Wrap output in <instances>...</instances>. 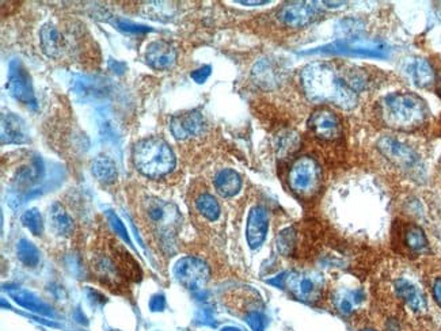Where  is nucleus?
I'll list each match as a JSON object with an SVG mask.
<instances>
[{
  "instance_id": "f257e3e1",
  "label": "nucleus",
  "mask_w": 441,
  "mask_h": 331,
  "mask_svg": "<svg viewBox=\"0 0 441 331\" xmlns=\"http://www.w3.org/2000/svg\"><path fill=\"white\" fill-rule=\"evenodd\" d=\"M300 80L309 101L332 104L345 111H351L357 105L360 92L367 86V79L360 69L340 68L322 62L304 66Z\"/></svg>"
},
{
  "instance_id": "f03ea898",
  "label": "nucleus",
  "mask_w": 441,
  "mask_h": 331,
  "mask_svg": "<svg viewBox=\"0 0 441 331\" xmlns=\"http://www.w3.org/2000/svg\"><path fill=\"white\" fill-rule=\"evenodd\" d=\"M380 114L384 124L398 131H412L428 118L425 101L413 92H393L380 102Z\"/></svg>"
},
{
  "instance_id": "7ed1b4c3",
  "label": "nucleus",
  "mask_w": 441,
  "mask_h": 331,
  "mask_svg": "<svg viewBox=\"0 0 441 331\" xmlns=\"http://www.w3.org/2000/svg\"><path fill=\"white\" fill-rule=\"evenodd\" d=\"M133 163L146 177H164L176 167V155L160 137H148L137 141L133 147Z\"/></svg>"
},
{
  "instance_id": "20e7f679",
  "label": "nucleus",
  "mask_w": 441,
  "mask_h": 331,
  "mask_svg": "<svg viewBox=\"0 0 441 331\" xmlns=\"http://www.w3.org/2000/svg\"><path fill=\"white\" fill-rule=\"evenodd\" d=\"M309 53H326L340 55L349 57H365V59H387L390 56V48L383 41L364 40V38H346L332 44L318 48Z\"/></svg>"
},
{
  "instance_id": "39448f33",
  "label": "nucleus",
  "mask_w": 441,
  "mask_h": 331,
  "mask_svg": "<svg viewBox=\"0 0 441 331\" xmlns=\"http://www.w3.org/2000/svg\"><path fill=\"white\" fill-rule=\"evenodd\" d=\"M321 179H322V170L319 164L316 163V160H314L309 156L296 159L288 176V182H289L290 189L302 197L312 196L319 189Z\"/></svg>"
},
{
  "instance_id": "423d86ee",
  "label": "nucleus",
  "mask_w": 441,
  "mask_h": 331,
  "mask_svg": "<svg viewBox=\"0 0 441 331\" xmlns=\"http://www.w3.org/2000/svg\"><path fill=\"white\" fill-rule=\"evenodd\" d=\"M41 46L45 55L52 59H63L75 49V33L69 27H62L53 22H48L40 31Z\"/></svg>"
},
{
  "instance_id": "0eeeda50",
  "label": "nucleus",
  "mask_w": 441,
  "mask_h": 331,
  "mask_svg": "<svg viewBox=\"0 0 441 331\" xmlns=\"http://www.w3.org/2000/svg\"><path fill=\"white\" fill-rule=\"evenodd\" d=\"M286 286L298 300L315 303L323 295L325 279L314 272H292L287 273Z\"/></svg>"
},
{
  "instance_id": "6e6552de",
  "label": "nucleus",
  "mask_w": 441,
  "mask_h": 331,
  "mask_svg": "<svg viewBox=\"0 0 441 331\" xmlns=\"http://www.w3.org/2000/svg\"><path fill=\"white\" fill-rule=\"evenodd\" d=\"M176 281L193 292L204 290L209 281L211 270L202 260L196 257H183L174 265Z\"/></svg>"
},
{
  "instance_id": "1a4fd4ad",
  "label": "nucleus",
  "mask_w": 441,
  "mask_h": 331,
  "mask_svg": "<svg viewBox=\"0 0 441 331\" xmlns=\"http://www.w3.org/2000/svg\"><path fill=\"white\" fill-rule=\"evenodd\" d=\"M7 90L13 98H15L23 105H27L31 108L37 106V99L34 95L31 78L20 60H13L10 63Z\"/></svg>"
},
{
  "instance_id": "9d476101",
  "label": "nucleus",
  "mask_w": 441,
  "mask_h": 331,
  "mask_svg": "<svg viewBox=\"0 0 441 331\" xmlns=\"http://www.w3.org/2000/svg\"><path fill=\"white\" fill-rule=\"evenodd\" d=\"M319 15L315 4L307 1L288 3L279 11V20L289 27H303L312 22Z\"/></svg>"
},
{
  "instance_id": "9b49d317",
  "label": "nucleus",
  "mask_w": 441,
  "mask_h": 331,
  "mask_svg": "<svg viewBox=\"0 0 441 331\" xmlns=\"http://www.w3.org/2000/svg\"><path fill=\"white\" fill-rule=\"evenodd\" d=\"M309 128L318 139L325 141L335 140L341 134V122L338 117L328 109H318L311 114Z\"/></svg>"
},
{
  "instance_id": "f8f14e48",
  "label": "nucleus",
  "mask_w": 441,
  "mask_h": 331,
  "mask_svg": "<svg viewBox=\"0 0 441 331\" xmlns=\"http://www.w3.org/2000/svg\"><path fill=\"white\" fill-rule=\"evenodd\" d=\"M170 128L176 139L188 140L202 133L205 128V121L200 111H185L176 114L172 118Z\"/></svg>"
},
{
  "instance_id": "ddd939ff",
  "label": "nucleus",
  "mask_w": 441,
  "mask_h": 331,
  "mask_svg": "<svg viewBox=\"0 0 441 331\" xmlns=\"http://www.w3.org/2000/svg\"><path fill=\"white\" fill-rule=\"evenodd\" d=\"M146 211L148 215V219L158 225L160 231H170L173 230L174 224L178 221L176 209L169 202H164L162 199H150L146 204Z\"/></svg>"
},
{
  "instance_id": "4468645a",
  "label": "nucleus",
  "mask_w": 441,
  "mask_h": 331,
  "mask_svg": "<svg viewBox=\"0 0 441 331\" xmlns=\"http://www.w3.org/2000/svg\"><path fill=\"white\" fill-rule=\"evenodd\" d=\"M176 46L163 40L151 43L146 50V60L148 66L158 71L170 69L176 64Z\"/></svg>"
},
{
  "instance_id": "2eb2a0df",
  "label": "nucleus",
  "mask_w": 441,
  "mask_h": 331,
  "mask_svg": "<svg viewBox=\"0 0 441 331\" xmlns=\"http://www.w3.org/2000/svg\"><path fill=\"white\" fill-rule=\"evenodd\" d=\"M269 228V220H267V212L264 206H254L247 219V227H246V238L248 246L255 250L264 243L266 234Z\"/></svg>"
},
{
  "instance_id": "dca6fc26",
  "label": "nucleus",
  "mask_w": 441,
  "mask_h": 331,
  "mask_svg": "<svg viewBox=\"0 0 441 331\" xmlns=\"http://www.w3.org/2000/svg\"><path fill=\"white\" fill-rule=\"evenodd\" d=\"M29 141L27 127L14 113L1 114V144H23Z\"/></svg>"
},
{
  "instance_id": "f3484780",
  "label": "nucleus",
  "mask_w": 441,
  "mask_h": 331,
  "mask_svg": "<svg viewBox=\"0 0 441 331\" xmlns=\"http://www.w3.org/2000/svg\"><path fill=\"white\" fill-rule=\"evenodd\" d=\"M394 290L398 297L413 312H424L426 309V299L413 281L407 279H398L394 281Z\"/></svg>"
},
{
  "instance_id": "a211bd4d",
  "label": "nucleus",
  "mask_w": 441,
  "mask_h": 331,
  "mask_svg": "<svg viewBox=\"0 0 441 331\" xmlns=\"http://www.w3.org/2000/svg\"><path fill=\"white\" fill-rule=\"evenodd\" d=\"M405 72L409 75L412 82L421 89L430 87L436 79L433 66H430L428 60L422 57L410 59L405 66Z\"/></svg>"
},
{
  "instance_id": "6ab92c4d",
  "label": "nucleus",
  "mask_w": 441,
  "mask_h": 331,
  "mask_svg": "<svg viewBox=\"0 0 441 331\" xmlns=\"http://www.w3.org/2000/svg\"><path fill=\"white\" fill-rule=\"evenodd\" d=\"M379 148L388 159L397 162L399 164H403V166L413 164L416 162V157H417L416 154L413 153V150L403 146L396 139H390V137L382 139L379 141Z\"/></svg>"
},
{
  "instance_id": "aec40b11",
  "label": "nucleus",
  "mask_w": 441,
  "mask_h": 331,
  "mask_svg": "<svg viewBox=\"0 0 441 331\" xmlns=\"http://www.w3.org/2000/svg\"><path fill=\"white\" fill-rule=\"evenodd\" d=\"M113 254H114V264L118 267L120 273L132 281L141 280V269L139 264L133 260L132 255L120 244L113 246Z\"/></svg>"
},
{
  "instance_id": "412c9836",
  "label": "nucleus",
  "mask_w": 441,
  "mask_h": 331,
  "mask_svg": "<svg viewBox=\"0 0 441 331\" xmlns=\"http://www.w3.org/2000/svg\"><path fill=\"white\" fill-rule=\"evenodd\" d=\"M8 293L15 300V303H18L23 309L41 314L45 316H53L52 309L41 299H38L34 293L24 290L22 288H10Z\"/></svg>"
},
{
  "instance_id": "4be33fe9",
  "label": "nucleus",
  "mask_w": 441,
  "mask_h": 331,
  "mask_svg": "<svg viewBox=\"0 0 441 331\" xmlns=\"http://www.w3.org/2000/svg\"><path fill=\"white\" fill-rule=\"evenodd\" d=\"M365 296L361 289H342L334 296V307L342 315H352L356 309L364 302Z\"/></svg>"
},
{
  "instance_id": "5701e85b",
  "label": "nucleus",
  "mask_w": 441,
  "mask_h": 331,
  "mask_svg": "<svg viewBox=\"0 0 441 331\" xmlns=\"http://www.w3.org/2000/svg\"><path fill=\"white\" fill-rule=\"evenodd\" d=\"M215 188L223 197H234L242 188V179L235 170L223 169L215 177Z\"/></svg>"
},
{
  "instance_id": "b1692460",
  "label": "nucleus",
  "mask_w": 441,
  "mask_h": 331,
  "mask_svg": "<svg viewBox=\"0 0 441 331\" xmlns=\"http://www.w3.org/2000/svg\"><path fill=\"white\" fill-rule=\"evenodd\" d=\"M280 71L276 64L267 59L260 60L253 68V78L260 86L270 89L280 82Z\"/></svg>"
},
{
  "instance_id": "393cba45",
  "label": "nucleus",
  "mask_w": 441,
  "mask_h": 331,
  "mask_svg": "<svg viewBox=\"0 0 441 331\" xmlns=\"http://www.w3.org/2000/svg\"><path fill=\"white\" fill-rule=\"evenodd\" d=\"M94 269L101 281L109 287H117L121 283V273L118 267L106 255H99L94 261Z\"/></svg>"
},
{
  "instance_id": "a878e982",
  "label": "nucleus",
  "mask_w": 441,
  "mask_h": 331,
  "mask_svg": "<svg viewBox=\"0 0 441 331\" xmlns=\"http://www.w3.org/2000/svg\"><path fill=\"white\" fill-rule=\"evenodd\" d=\"M104 82H97L95 79L85 76V75H78L72 80V92L79 97L80 99H92L98 95L104 94Z\"/></svg>"
},
{
  "instance_id": "bb28decb",
  "label": "nucleus",
  "mask_w": 441,
  "mask_h": 331,
  "mask_svg": "<svg viewBox=\"0 0 441 331\" xmlns=\"http://www.w3.org/2000/svg\"><path fill=\"white\" fill-rule=\"evenodd\" d=\"M91 171L94 177L102 183H113L117 179V167L115 163L109 156L101 155L97 156L91 164Z\"/></svg>"
},
{
  "instance_id": "cd10ccee",
  "label": "nucleus",
  "mask_w": 441,
  "mask_h": 331,
  "mask_svg": "<svg viewBox=\"0 0 441 331\" xmlns=\"http://www.w3.org/2000/svg\"><path fill=\"white\" fill-rule=\"evenodd\" d=\"M49 218L52 221V225L55 231L62 237H71L74 232V221L71 216L66 212V209L62 206V204L55 202L50 206Z\"/></svg>"
},
{
  "instance_id": "c85d7f7f",
  "label": "nucleus",
  "mask_w": 441,
  "mask_h": 331,
  "mask_svg": "<svg viewBox=\"0 0 441 331\" xmlns=\"http://www.w3.org/2000/svg\"><path fill=\"white\" fill-rule=\"evenodd\" d=\"M196 208L208 220H218L220 216V205L211 195H201L199 199H196Z\"/></svg>"
},
{
  "instance_id": "c756f323",
  "label": "nucleus",
  "mask_w": 441,
  "mask_h": 331,
  "mask_svg": "<svg viewBox=\"0 0 441 331\" xmlns=\"http://www.w3.org/2000/svg\"><path fill=\"white\" fill-rule=\"evenodd\" d=\"M17 254L23 265L34 267L40 262L38 248L27 239H21L17 244Z\"/></svg>"
},
{
  "instance_id": "7c9ffc66",
  "label": "nucleus",
  "mask_w": 441,
  "mask_h": 331,
  "mask_svg": "<svg viewBox=\"0 0 441 331\" xmlns=\"http://www.w3.org/2000/svg\"><path fill=\"white\" fill-rule=\"evenodd\" d=\"M405 242L413 251H422L428 246V239L424 231L417 225H410L405 232Z\"/></svg>"
},
{
  "instance_id": "2f4dec72",
  "label": "nucleus",
  "mask_w": 441,
  "mask_h": 331,
  "mask_svg": "<svg viewBox=\"0 0 441 331\" xmlns=\"http://www.w3.org/2000/svg\"><path fill=\"white\" fill-rule=\"evenodd\" d=\"M23 225L33 234V235H41L44 231V223L40 212L36 208H31L26 211L21 218Z\"/></svg>"
},
{
  "instance_id": "473e14b6",
  "label": "nucleus",
  "mask_w": 441,
  "mask_h": 331,
  "mask_svg": "<svg viewBox=\"0 0 441 331\" xmlns=\"http://www.w3.org/2000/svg\"><path fill=\"white\" fill-rule=\"evenodd\" d=\"M299 144H300V140H299L298 134L292 132L281 134L279 137V141H277L279 154L281 155V156L293 154L299 148Z\"/></svg>"
},
{
  "instance_id": "72a5a7b5",
  "label": "nucleus",
  "mask_w": 441,
  "mask_h": 331,
  "mask_svg": "<svg viewBox=\"0 0 441 331\" xmlns=\"http://www.w3.org/2000/svg\"><path fill=\"white\" fill-rule=\"evenodd\" d=\"M296 243V235L292 228H287L277 237V248L283 255H290Z\"/></svg>"
},
{
  "instance_id": "f704fd0d",
  "label": "nucleus",
  "mask_w": 441,
  "mask_h": 331,
  "mask_svg": "<svg viewBox=\"0 0 441 331\" xmlns=\"http://www.w3.org/2000/svg\"><path fill=\"white\" fill-rule=\"evenodd\" d=\"M114 26L127 34H144V33L153 31V29L148 26L137 24V23H133L127 20H120V18L114 21Z\"/></svg>"
},
{
  "instance_id": "c9c22d12",
  "label": "nucleus",
  "mask_w": 441,
  "mask_h": 331,
  "mask_svg": "<svg viewBox=\"0 0 441 331\" xmlns=\"http://www.w3.org/2000/svg\"><path fill=\"white\" fill-rule=\"evenodd\" d=\"M108 220L111 223L113 230L115 231V234H117L120 238H122L130 246H132V242H131L130 235H128V231H127L124 223L120 220V218H118L115 213H113L111 211H108Z\"/></svg>"
},
{
  "instance_id": "e433bc0d",
  "label": "nucleus",
  "mask_w": 441,
  "mask_h": 331,
  "mask_svg": "<svg viewBox=\"0 0 441 331\" xmlns=\"http://www.w3.org/2000/svg\"><path fill=\"white\" fill-rule=\"evenodd\" d=\"M246 322L253 331H265L266 328V318L260 311H250L246 315Z\"/></svg>"
},
{
  "instance_id": "4c0bfd02",
  "label": "nucleus",
  "mask_w": 441,
  "mask_h": 331,
  "mask_svg": "<svg viewBox=\"0 0 441 331\" xmlns=\"http://www.w3.org/2000/svg\"><path fill=\"white\" fill-rule=\"evenodd\" d=\"M196 323L202 325V326H211L215 328L216 326V316H215V311L211 307H204L200 309L196 314Z\"/></svg>"
},
{
  "instance_id": "58836bf2",
  "label": "nucleus",
  "mask_w": 441,
  "mask_h": 331,
  "mask_svg": "<svg viewBox=\"0 0 441 331\" xmlns=\"http://www.w3.org/2000/svg\"><path fill=\"white\" fill-rule=\"evenodd\" d=\"M211 73H212V66H202L201 68H199V69L193 71L190 76H192V79H193L196 83L202 85V83L206 82V79L211 76Z\"/></svg>"
},
{
  "instance_id": "ea45409f",
  "label": "nucleus",
  "mask_w": 441,
  "mask_h": 331,
  "mask_svg": "<svg viewBox=\"0 0 441 331\" xmlns=\"http://www.w3.org/2000/svg\"><path fill=\"white\" fill-rule=\"evenodd\" d=\"M88 299L92 306H104L108 302V299L102 293L90 288L88 289Z\"/></svg>"
},
{
  "instance_id": "a19ab883",
  "label": "nucleus",
  "mask_w": 441,
  "mask_h": 331,
  "mask_svg": "<svg viewBox=\"0 0 441 331\" xmlns=\"http://www.w3.org/2000/svg\"><path fill=\"white\" fill-rule=\"evenodd\" d=\"M150 309L154 312H160L166 309V299L163 295H154L150 300Z\"/></svg>"
},
{
  "instance_id": "79ce46f5",
  "label": "nucleus",
  "mask_w": 441,
  "mask_h": 331,
  "mask_svg": "<svg viewBox=\"0 0 441 331\" xmlns=\"http://www.w3.org/2000/svg\"><path fill=\"white\" fill-rule=\"evenodd\" d=\"M109 66H111V69L113 72H115V73H118V75L124 73V71H125V68H127V66H125L124 63L117 62V60H111V62H109Z\"/></svg>"
},
{
  "instance_id": "37998d69",
  "label": "nucleus",
  "mask_w": 441,
  "mask_h": 331,
  "mask_svg": "<svg viewBox=\"0 0 441 331\" xmlns=\"http://www.w3.org/2000/svg\"><path fill=\"white\" fill-rule=\"evenodd\" d=\"M433 295L441 307V279H436L433 283Z\"/></svg>"
},
{
  "instance_id": "c03bdc74",
  "label": "nucleus",
  "mask_w": 441,
  "mask_h": 331,
  "mask_svg": "<svg viewBox=\"0 0 441 331\" xmlns=\"http://www.w3.org/2000/svg\"><path fill=\"white\" fill-rule=\"evenodd\" d=\"M239 3L241 4H257L258 6V4H266L267 1H239Z\"/></svg>"
},
{
  "instance_id": "a18cd8bd",
  "label": "nucleus",
  "mask_w": 441,
  "mask_h": 331,
  "mask_svg": "<svg viewBox=\"0 0 441 331\" xmlns=\"http://www.w3.org/2000/svg\"><path fill=\"white\" fill-rule=\"evenodd\" d=\"M220 331H242V330H239V329H237V328H232V326H228V328H224V329H221Z\"/></svg>"
},
{
  "instance_id": "49530a36",
  "label": "nucleus",
  "mask_w": 441,
  "mask_h": 331,
  "mask_svg": "<svg viewBox=\"0 0 441 331\" xmlns=\"http://www.w3.org/2000/svg\"><path fill=\"white\" fill-rule=\"evenodd\" d=\"M440 94H441V82H440Z\"/></svg>"
},
{
  "instance_id": "de8ad7c7",
  "label": "nucleus",
  "mask_w": 441,
  "mask_h": 331,
  "mask_svg": "<svg viewBox=\"0 0 441 331\" xmlns=\"http://www.w3.org/2000/svg\"><path fill=\"white\" fill-rule=\"evenodd\" d=\"M363 331H374V330H363Z\"/></svg>"
}]
</instances>
